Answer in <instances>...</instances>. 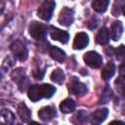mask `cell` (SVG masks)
<instances>
[{
  "label": "cell",
  "instance_id": "6da1fadb",
  "mask_svg": "<svg viewBox=\"0 0 125 125\" xmlns=\"http://www.w3.org/2000/svg\"><path fill=\"white\" fill-rule=\"evenodd\" d=\"M56 92V88L50 84L32 85L28 88L27 96L32 102H37L42 98H51Z\"/></svg>",
  "mask_w": 125,
  "mask_h": 125
},
{
  "label": "cell",
  "instance_id": "7a4b0ae2",
  "mask_svg": "<svg viewBox=\"0 0 125 125\" xmlns=\"http://www.w3.org/2000/svg\"><path fill=\"white\" fill-rule=\"evenodd\" d=\"M31 37L36 40H44L47 35V26L38 21H32L28 27Z\"/></svg>",
  "mask_w": 125,
  "mask_h": 125
},
{
  "label": "cell",
  "instance_id": "3957f363",
  "mask_svg": "<svg viewBox=\"0 0 125 125\" xmlns=\"http://www.w3.org/2000/svg\"><path fill=\"white\" fill-rule=\"evenodd\" d=\"M55 2L53 0H46L44 1L41 6L39 7L38 9V17L44 21H49L53 15V12H54V9H55Z\"/></svg>",
  "mask_w": 125,
  "mask_h": 125
},
{
  "label": "cell",
  "instance_id": "277c9868",
  "mask_svg": "<svg viewBox=\"0 0 125 125\" xmlns=\"http://www.w3.org/2000/svg\"><path fill=\"white\" fill-rule=\"evenodd\" d=\"M10 50L13 53V55L21 62H23L27 58V50L25 46L21 41H15L11 44Z\"/></svg>",
  "mask_w": 125,
  "mask_h": 125
},
{
  "label": "cell",
  "instance_id": "5b68a950",
  "mask_svg": "<svg viewBox=\"0 0 125 125\" xmlns=\"http://www.w3.org/2000/svg\"><path fill=\"white\" fill-rule=\"evenodd\" d=\"M83 59H84V62H86V64L89 65L90 67H93V68H98L103 63L102 56L100 54H98L97 52H94V51L87 52L84 55Z\"/></svg>",
  "mask_w": 125,
  "mask_h": 125
},
{
  "label": "cell",
  "instance_id": "8992f818",
  "mask_svg": "<svg viewBox=\"0 0 125 125\" xmlns=\"http://www.w3.org/2000/svg\"><path fill=\"white\" fill-rule=\"evenodd\" d=\"M73 11L69 8H62V10L61 11L60 13V16H59V22L62 24V25H64V26H68L70 25L72 22H73Z\"/></svg>",
  "mask_w": 125,
  "mask_h": 125
},
{
  "label": "cell",
  "instance_id": "52a82bcc",
  "mask_svg": "<svg viewBox=\"0 0 125 125\" xmlns=\"http://www.w3.org/2000/svg\"><path fill=\"white\" fill-rule=\"evenodd\" d=\"M50 36L52 39L54 40H57L61 43H66L69 39V35L66 31L64 30H62V29H59L57 27H54V26H51L50 27Z\"/></svg>",
  "mask_w": 125,
  "mask_h": 125
},
{
  "label": "cell",
  "instance_id": "ba28073f",
  "mask_svg": "<svg viewBox=\"0 0 125 125\" xmlns=\"http://www.w3.org/2000/svg\"><path fill=\"white\" fill-rule=\"evenodd\" d=\"M68 89H69L70 93H72L76 96H83L87 92L86 85L76 79H72V81L69 83Z\"/></svg>",
  "mask_w": 125,
  "mask_h": 125
},
{
  "label": "cell",
  "instance_id": "9c48e42d",
  "mask_svg": "<svg viewBox=\"0 0 125 125\" xmlns=\"http://www.w3.org/2000/svg\"><path fill=\"white\" fill-rule=\"evenodd\" d=\"M89 43V37L85 32H78L73 40V48L75 50L84 49Z\"/></svg>",
  "mask_w": 125,
  "mask_h": 125
},
{
  "label": "cell",
  "instance_id": "30bf717a",
  "mask_svg": "<svg viewBox=\"0 0 125 125\" xmlns=\"http://www.w3.org/2000/svg\"><path fill=\"white\" fill-rule=\"evenodd\" d=\"M38 115H39V118L42 121H50L55 117L56 109H55L54 106H51V105L45 106V107H43L39 110Z\"/></svg>",
  "mask_w": 125,
  "mask_h": 125
},
{
  "label": "cell",
  "instance_id": "8fae6325",
  "mask_svg": "<svg viewBox=\"0 0 125 125\" xmlns=\"http://www.w3.org/2000/svg\"><path fill=\"white\" fill-rule=\"evenodd\" d=\"M49 54H50V56L53 60H55L59 62H63L64 60H65V57H66L65 53L62 49H60L58 47H54V46L50 48Z\"/></svg>",
  "mask_w": 125,
  "mask_h": 125
},
{
  "label": "cell",
  "instance_id": "7c38bea8",
  "mask_svg": "<svg viewBox=\"0 0 125 125\" xmlns=\"http://www.w3.org/2000/svg\"><path fill=\"white\" fill-rule=\"evenodd\" d=\"M18 114L23 122H28L31 117V112H30L29 108L23 103H21L18 105Z\"/></svg>",
  "mask_w": 125,
  "mask_h": 125
},
{
  "label": "cell",
  "instance_id": "4fadbf2b",
  "mask_svg": "<svg viewBox=\"0 0 125 125\" xmlns=\"http://www.w3.org/2000/svg\"><path fill=\"white\" fill-rule=\"evenodd\" d=\"M96 41L97 43H99L100 45H105L108 43L109 41V33H108V30L105 26H103L98 34H97V37H96Z\"/></svg>",
  "mask_w": 125,
  "mask_h": 125
},
{
  "label": "cell",
  "instance_id": "5bb4252c",
  "mask_svg": "<svg viewBox=\"0 0 125 125\" xmlns=\"http://www.w3.org/2000/svg\"><path fill=\"white\" fill-rule=\"evenodd\" d=\"M123 33V25L121 23V21H114L111 25V38L114 41L119 40V38L121 37Z\"/></svg>",
  "mask_w": 125,
  "mask_h": 125
},
{
  "label": "cell",
  "instance_id": "9a60e30c",
  "mask_svg": "<svg viewBox=\"0 0 125 125\" xmlns=\"http://www.w3.org/2000/svg\"><path fill=\"white\" fill-rule=\"evenodd\" d=\"M109 0H94L92 3L93 9L98 13H104L107 10Z\"/></svg>",
  "mask_w": 125,
  "mask_h": 125
},
{
  "label": "cell",
  "instance_id": "2e32d148",
  "mask_svg": "<svg viewBox=\"0 0 125 125\" xmlns=\"http://www.w3.org/2000/svg\"><path fill=\"white\" fill-rule=\"evenodd\" d=\"M107 114H108L107 108H100V109H97L93 113V116H92L93 121L95 123H102L107 117Z\"/></svg>",
  "mask_w": 125,
  "mask_h": 125
},
{
  "label": "cell",
  "instance_id": "e0dca14e",
  "mask_svg": "<svg viewBox=\"0 0 125 125\" xmlns=\"http://www.w3.org/2000/svg\"><path fill=\"white\" fill-rule=\"evenodd\" d=\"M60 109L63 113H70L75 109V104H74V102L72 100L66 99V100H64V101H62L61 103Z\"/></svg>",
  "mask_w": 125,
  "mask_h": 125
},
{
  "label": "cell",
  "instance_id": "ac0fdd59",
  "mask_svg": "<svg viewBox=\"0 0 125 125\" xmlns=\"http://www.w3.org/2000/svg\"><path fill=\"white\" fill-rule=\"evenodd\" d=\"M114 71H115L114 64L112 62H107L104 65V67L103 68V70H102V77L104 80H108L113 76Z\"/></svg>",
  "mask_w": 125,
  "mask_h": 125
},
{
  "label": "cell",
  "instance_id": "d6986e66",
  "mask_svg": "<svg viewBox=\"0 0 125 125\" xmlns=\"http://www.w3.org/2000/svg\"><path fill=\"white\" fill-rule=\"evenodd\" d=\"M64 78H65V75L61 68H57L51 73V80L55 83L62 84L64 81Z\"/></svg>",
  "mask_w": 125,
  "mask_h": 125
},
{
  "label": "cell",
  "instance_id": "ffe728a7",
  "mask_svg": "<svg viewBox=\"0 0 125 125\" xmlns=\"http://www.w3.org/2000/svg\"><path fill=\"white\" fill-rule=\"evenodd\" d=\"M12 78H13L14 81H16V82H18V83L21 82L23 79H25L23 70H22L21 68L15 69V70L13 71V73H12Z\"/></svg>",
  "mask_w": 125,
  "mask_h": 125
},
{
  "label": "cell",
  "instance_id": "44dd1931",
  "mask_svg": "<svg viewBox=\"0 0 125 125\" xmlns=\"http://www.w3.org/2000/svg\"><path fill=\"white\" fill-rule=\"evenodd\" d=\"M1 115H2V117L4 118V120H5L6 123L12 124V123L14 122V114H13L10 110H8V109H2Z\"/></svg>",
  "mask_w": 125,
  "mask_h": 125
},
{
  "label": "cell",
  "instance_id": "7402d4cb",
  "mask_svg": "<svg viewBox=\"0 0 125 125\" xmlns=\"http://www.w3.org/2000/svg\"><path fill=\"white\" fill-rule=\"evenodd\" d=\"M115 55H116L117 60L125 62V46L120 45L119 47H117V49L115 50Z\"/></svg>",
  "mask_w": 125,
  "mask_h": 125
},
{
  "label": "cell",
  "instance_id": "603a6c76",
  "mask_svg": "<svg viewBox=\"0 0 125 125\" xmlns=\"http://www.w3.org/2000/svg\"><path fill=\"white\" fill-rule=\"evenodd\" d=\"M110 98H111V90H110V88L106 87V89L104 91V94H103V97H102L100 103L105 104V103H107L110 100Z\"/></svg>",
  "mask_w": 125,
  "mask_h": 125
},
{
  "label": "cell",
  "instance_id": "cb8c5ba5",
  "mask_svg": "<svg viewBox=\"0 0 125 125\" xmlns=\"http://www.w3.org/2000/svg\"><path fill=\"white\" fill-rule=\"evenodd\" d=\"M77 119H78V122H85L87 121V117H88V113L85 112V111H79L76 115Z\"/></svg>",
  "mask_w": 125,
  "mask_h": 125
},
{
  "label": "cell",
  "instance_id": "d4e9b609",
  "mask_svg": "<svg viewBox=\"0 0 125 125\" xmlns=\"http://www.w3.org/2000/svg\"><path fill=\"white\" fill-rule=\"evenodd\" d=\"M97 21H96V19H92L91 21H88V23H87V26L90 28V29H94V28H96L97 27Z\"/></svg>",
  "mask_w": 125,
  "mask_h": 125
},
{
  "label": "cell",
  "instance_id": "484cf974",
  "mask_svg": "<svg viewBox=\"0 0 125 125\" xmlns=\"http://www.w3.org/2000/svg\"><path fill=\"white\" fill-rule=\"evenodd\" d=\"M119 74L122 77H125V62H123L119 66Z\"/></svg>",
  "mask_w": 125,
  "mask_h": 125
},
{
  "label": "cell",
  "instance_id": "4316f807",
  "mask_svg": "<svg viewBox=\"0 0 125 125\" xmlns=\"http://www.w3.org/2000/svg\"><path fill=\"white\" fill-rule=\"evenodd\" d=\"M111 123H120V124H125V122H123V121H119V120H114V121H112Z\"/></svg>",
  "mask_w": 125,
  "mask_h": 125
},
{
  "label": "cell",
  "instance_id": "83f0119b",
  "mask_svg": "<svg viewBox=\"0 0 125 125\" xmlns=\"http://www.w3.org/2000/svg\"><path fill=\"white\" fill-rule=\"evenodd\" d=\"M122 93H123V95L125 97V83L122 84Z\"/></svg>",
  "mask_w": 125,
  "mask_h": 125
},
{
  "label": "cell",
  "instance_id": "f1b7e54d",
  "mask_svg": "<svg viewBox=\"0 0 125 125\" xmlns=\"http://www.w3.org/2000/svg\"><path fill=\"white\" fill-rule=\"evenodd\" d=\"M123 14H124V16H125V5L123 6Z\"/></svg>",
  "mask_w": 125,
  "mask_h": 125
},
{
  "label": "cell",
  "instance_id": "f546056e",
  "mask_svg": "<svg viewBox=\"0 0 125 125\" xmlns=\"http://www.w3.org/2000/svg\"><path fill=\"white\" fill-rule=\"evenodd\" d=\"M123 113H124V114H125V107H124V111H123Z\"/></svg>",
  "mask_w": 125,
  "mask_h": 125
}]
</instances>
